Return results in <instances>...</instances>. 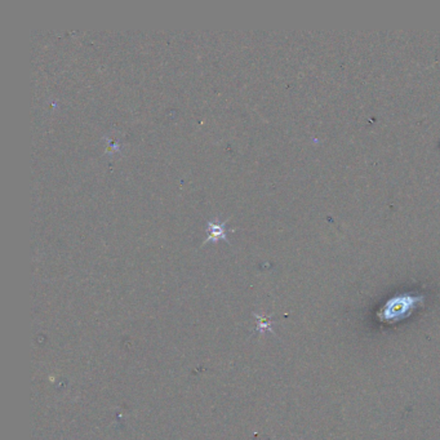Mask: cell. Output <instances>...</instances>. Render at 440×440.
I'll return each mask as SVG.
<instances>
[{
  "label": "cell",
  "mask_w": 440,
  "mask_h": 440,
  "mask_svg": "<svg viewBox=\"0 0 440 440\" xmlns=\"http://www.w3.org/2000/svg\"><path fill=\"white\" fill-rule=\"evenodd\" d=\"M209 226H211V230H212V233H211V235H209V239H217V238L224 237V224H213L211 222L209 224Z\"/></svg>",
  "instance_id": "6da1fadb"
}]
</instances>
